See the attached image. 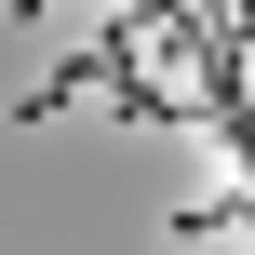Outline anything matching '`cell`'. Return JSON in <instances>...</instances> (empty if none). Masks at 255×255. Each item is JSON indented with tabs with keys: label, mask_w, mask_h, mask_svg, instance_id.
Wrapping results in <instances>:
<instances>
[{
	"label": "cell",
	"mask_w": 255,
	"mask_h": 255,
	"mask_svg": "<svg viewBox=\"0 0 255 255\" xmlns=\"http://www.w3.org/2000/svg\"><path fill=\"white\" fill-rule=\"evenodd\" d=\"M13 13H40V0H13Z\"/></svg>",
	"instance_id": "6da1fadb"
}]
</instances>
